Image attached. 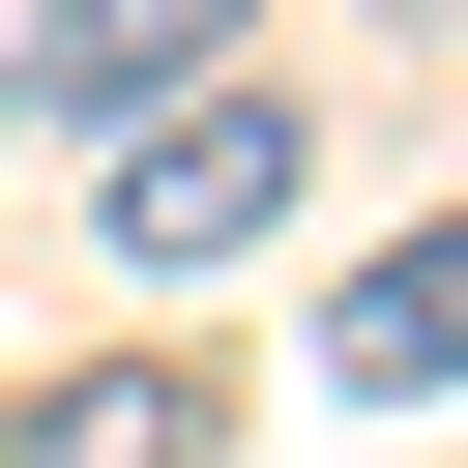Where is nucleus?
<instances>
[{
    "label": "nucleus",
    "instance_id": "obj_1",
    "mask_svg": "<svg viewBox=\"0 0 468 468\" xmlns=\"http://www.w3.org/2000/svg\"><path fill=\"white\" fill-rule=\"evenodd\" d=\"M292 205H322V117H292L263 58H205L176 117H117V146H88V234H117V292H205V263H263Z\"/></svg>",
    "mask_w": 468,
    "mask_h": 468
},
{
    "label": "nucleus",
    "instance_id": "obj_3",
    "mask_svg": "<svg viewBox=\"0 0 468 468\" xmlns=\"http://www.w3.org/2000/svg\"><path fill=\"white\" fill-rule=\"evenodd\" d=\"M322 380H351V410H468V205H410V234L351 263V322H322Z\"/></svg>",
    "mask_w": 468,
    "mask_h": 468
},
{
    "label": "nucleus",
    "instance_id": "obj_2",
    "mask_svg": "<svg viewBox=\"0 0 468 468\" xmlns=\"http://www.w3.org/2000/svg\"><path fill=\"white\" fill-rule=\"evenodd\" d=\"M263 0H29V58H0V117H176L205 58H234Z\"/></svg>",
    "mask_w": 468,
    "mask_h": 468
},
{
    "label": "nucleus",
    "instance_id": "obj_4",
    "mask_svg": "<svg viewBox=\"0 0 468 468\" xmlns=\"http://www.w3.org/2000/svg\"><path fill=\"white\" fill-rule=\"evenodd\" d=\"M29 468H205V380H176V351H117V380H58V410H29Z\"/></svg>",
    "mask_w": 468,
    "mask_h": 468
}]
</instances>
